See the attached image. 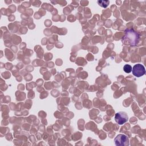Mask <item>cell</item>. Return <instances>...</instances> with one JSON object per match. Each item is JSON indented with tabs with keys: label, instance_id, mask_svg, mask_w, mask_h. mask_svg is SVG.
I'll use <instances>...</instances> for the list:
<instances>
[{
	"label": "cell",
	"instance_id": "2",
	"mask_svg": "<svg viewBox=\"0 0 146 146\" xmlns=\"http://www.w3.org/2000/svg\"><path fill=\"white\" fill-rule=\"evenodd\" d=\"M115 145L117 146H125L129 145L128 137L123 134H119L114 139Z\"/></svg>",
	"mask_w": 146,
	"mask_h": 146
},
{
	"label": "cell",
	"instance_id": "6",
	"mask_svg": "<svg viewBox=\"0 0 146 146\" xmlns=\"http://www.w3.org/2000/svg\"><path fill=\"white\" fill-rule=\"evenodd\" d=\"M98 3L99 4L100 6L103 7H106L108 5V3H109V1H98Z\"/></svg>",
	"mask_w": 146,
	"mask_h": 146
},
{
	"label": "cell",
	"instance_id": "3",
	"mask_svg": "<svg viewBox=\"0 0 146 146\" xmlns=\"http://www.w3.org/2000/svg\"><path fill=\"white\" fill-rule=\"evenodd\" d=\"M132 74L136 77L143 76L145 73V70L144 66L141 64H136L132 68Z\"/></svg>",
	"mask_w": 146,
	"mask_h": 146
},
{
	"label": "cell",
	"instance_id": "5",
	"mask_svg": "<svg viewBox=\"0 0 146 146\" xmlns=\"http://www.w3.org/2000/svg\"><path fill=\"white\" fill-rule=\"evenodd\" d=\"M132 66L129 64H125L123 67V70L126 73H130L132 71Z\"/></svg>",
	"mask_w": 146,
	"mask_h": 146
},
{
	"label": "cell",
	"instance_id": "4",
	"mask_svg": "<svg viewBox=\"0 0 146 146\" xmlns=\"http://www.w3.org/2000/svg\"><path fill=\"white\" fill-rule=\"evenodd\" d=\"M115 120L117 124L121 125L124 124L128 121V117L127 114L125 112L121 111V112H117L115 114Z\"/></svg>",
	"mask_w": 146,
	"mask_h": 146
},
{
	"label": "cell",
	"instance_id": "1",
	"mask_svg": "<svg viewBox=\"0 0 146 146\" xmlns=\"http://www.w3.org/2000/svg\"><path fill=\"white\" fill-rule=\"evenodd\" d=\"M139 34L133 29H127L125 30V34L123 38V40L125 42H128L131 46H136V43L139 39Z\"/></svg>",
	"mask_w": 146,
	"mask_h": 146
}]
</instances>
